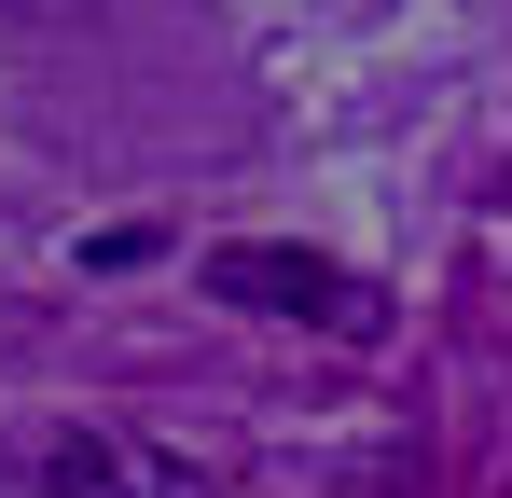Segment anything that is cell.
Instances as JSON below:
<instances>
[{"label":"cell","mask_w":512,"mask_h":498,"mask_svg":"<svg viewBox=\"0 0 512 498\" xmlns=\"http://www.w3.org/2000/svg\"><path fill=\"white\" fill-rule=\"evenodd\" d=\"M194 277H208L222 305H250V319H319V332H346V346L388 319L374 277H346V263H319V249H263V236H222Z\"/></svg>","instance_id":"obj_1"},{"label":"cell","mask_w":512,"mask_h":498,"mask_svg":"<svg viewBox=\"0 0 512 498\" xmlns=\"http://www.w3.org/2000/svg\"><path fill=\"white\" fill-rule=\"evenodd\" d=\"M0 498H180V471L139 457L125 429H14L0 443Z\"/></svg>","instance_id":"obj_2"}]
</instances>
